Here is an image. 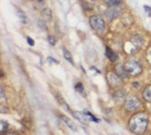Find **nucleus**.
<instances>
[{"instance_id": "nucleus-1", "label": "nucleus", "mask_w": 151, "mask_h": 135, "mask_svg": "<svg viewBox=\"0 0 151 135\" xmlns=\"http://www.w3.org/2000/svg\"><path fill=\"white\" fill-rule=\"evenodd\" d=\"M149 119L146 113H138L132 116L129 121V127L132 132L136 134H142L147 129Z\"/></svg>"}, {"instance_id": "nucleus-2", "label": "nucleus", "mask_w": 151, "mask_h": 135, "mask_svg": "<svg viewBox=\"0 0 151 135\" xmlns=\"http://www.w3.org/2000/svg\"><path fill=\"white\" fill-rule=\"evenodd\" d=\"M124 67H125L127 73L131 76H138L142 72V67H141L140 64L133 60L128 61V62L125 64Z\"/></svg>"}, {"instance_id": "nucleus-3", "label": "nucleus", "mask_w": 151, "mask_h": 135, "mask_svg": "<svg viewBox=\"0 0 151 135\" xmlns=\"http://www.w3.org/2000/svg\"><path fill=\"white\" fill-rule=\"evenodd\" d=\"M140 107V102L137 97L133 95L128 96L125 99V109L127 111H133Z\"/></svg>"}, {"instance_id": "nucleus-4", "label": "nucleus", "mask_w": 151, "mask_h": 135, "mask_svg": "<svg viewBox=\"0 0 151 135\" xmlns=\"http://www.w3.org/2000/svg\"><path fill=\"white\" fill-rule=\"evenodd\" d=\"M90 24L97 31H103L105 29V22L99 15H93L90 17Z\"/></svg>"}, {"instance_id": "nucleus-5", "label": "nucleus", "mask_w": 151, "mask_h": 135, "mask_svg": "<svg viewBox=\"0 0 151 135\" xmlns=\"http://www.w3.org/2000/svg\"><path fill=\"white\" fill-rule=\"evenodd\" d=\"M108 77H107V79H108V82L109 84H110L112 87H118V86H120L122 84V80H121V78L119 77L117 74H114V73H109Z\"/></svg>"}, {"instance_id": "nucleus-6", "label": "nucleus", "mask_w": 151, "mask_h": 135, "mask_svg": "<svg viewBox=\"0 0 151 135\" xmlns=\"http://www.w3.org/2000/svg\"><path fill=\"white\" fill-rule=\"evenodd\" d=\"M121 11H122V9H121L119 6H114V7L109 8L108 10H106V12H105V15L107 16V18H109L110 20H112V19L116 18L117 16L120 15Z\"/></svg>"}, {"instance_id": "nucleus-7", "label": "nucleus", "mask_w": 151, "mask_h": 135, "mask_svg": "<svg viewBox=\"0 0 151 135\" xmlns=\"http://www.w3.org/2000/svg\"><path fill=\"white\" fill-rule=\"evenodd\" d=\"M115 70H116V73H117V75L119 76V77H121V78H126L127 77V71H126V69L124 66L122 65H117L116 67H115Z\"/></svg>"}, {"instance_id": "nucleus-8", "label": "nucleus", "mask_w": 151, "mask_h": 135, "mask_svg": "<svg viewBox=\"0 0 151 135\" xmlns=\"http://www.w3.org/2000/svg\"><path fill=\"white\" fill-rule=\"evenodd\" d=\"M106 56L111 62H115V61L118 60V55H117L116 53H114V51H112L110 48H108V46H106Z\"/></svg>"}, {"instance_id": "nucleus-9", "label": "nucleus", "mask_w": 151, "mask_h": 135, "mask_svg": "<svg viewBox=\"0 0 151 135\" xmlns=\"http://www.w3.org/2000/svg\"><path fill=\"white\" fill-rule=\"evenodd\" d=\"M60 118L63 119V121H64L65 123L67 124L68 126H69L70 128L72 129V130H74V131H76V130H77V126H76L75 123H74V122H73L72 120H70V119L69 118V117L65 116V115H60Z\"/></svg>"}, {"instance_id": "nucleus-10", "label": "nucleus", "mask_w": 151, "mask_h": 135, "mask_svg": "<svg viewBox=\"0 0 151 135\" xmlns=\"http://www.w3.org/2000/svg\"><path fill=\"white\" fill-rule=\"evenodd\" d=\"M143 98L145 99V101L151 103V85L147 86L143 91Z\"/></svg>"}, {"instance_id": "nucleus-11", "label": "nucleus", "mask_w": 151, "mask_h": 135, "mask_svg": "<svg viewBox=\"0 0 151 135\" xmlns=\"http://www.w3.org/2000/svg\"><path fill=\"white\" fill-rule=\"evenodd\" d=\"M132 43H133V45L136 46V48H139L143 45V38H141V36H139V35H136V36H134V38H132Z\"/></svg>"}, {"instance_id": "nucleus-12", "label": "nucleus", "mask_w": 151, "mask_h": 135, "mask_svg": "<svg viewBox=\"0 0 151 135\" xmlns=\"http://www.w3.org/2000/svg\"><path fill=\"white\" fill-rule=\"evenodd\" d=\"M76 118H78L80 120V121H82L83 123H88V121H89V119H88V117L85 115L84 112H77L76 113Z\"/></svg>"}, {"instance_id": "nucleus-13", "label": "nucleus", "mask_w": 151, "mask_h": 135, "mask_svg": "<svg viewBox=\"0 0 151 135\" xmlns=\"http://www.w3.org/2000/svg\"><path fill=\"white\" fill-rule=\"evenodd\" d=\"M105 4L110 7H114V6H120L121 4V0H104Z\"/></svg>"}, {"instance_id": "nucleus-14", "label": "nucleus", "mask_w": 151, "mask_h": 135, "mask_svg": "<svg viewBox=\"0 0 151 135\" xmlns=\"http://www.w3.org/2000/svg\"><path fill=\"white\" fill-rule=\"evenodd\" d=\"M63 53H64V56H65V58L68 61V62H70L72 65H74V61H73V56L67 50H65V48H63Z\"/></svg>"}, {"instance_id": "nucleus-15", "label": "nucleus", "mask_w": 151, "mask_h": 135, "mask_svg": "<svg viewBox=\"0 0 151 135\" xmlns=\"http://www.w3.org/2000/svg\"><path fill=\"white\" fill-rule=\"evenodd\" d=\"M41 15H42V17L45 19H47V20H50V19L52 18V12H50V10H48V9H43ZM45 19H43V21H45Z\"/></svg>"}, {"instance_id": "nucleus-16", "label": "nucleus", "mask_w": 151, "mask_h": 135, "mask_svg": "<svg viewBox=\"0 0 151 135\" xmlns=\"http://www.w3.org/2000/svg\"><path fill=\"white\" fill-rule=\"evenodd\" d=\"M75 88H76V90H77V92H79L80 94H82V95H85V90H84V86H83L82 83H77V84L75 85Z\"/></svg>"}, {"instance_id": "nucleus-17", "label": "nucleus", "mask_w": 151, "mask_h": 135, "mask_svg": "<svg viewBox=\"0 0 151 135\" xmlns=\"http://www.w3.org/2000/svg\"><path fill=\"white\" fill-rule=\"evenodd\" d=\"M84 113H85V115H86V116L88 117V119H89V120H91V121H94V122H97V123L99 122V119H97L96 117H95L93 114H91L90 112L84 111Z\"/></svg>"}, {"instance_id": "nucleus-18", "label": "nucleus", "mask_w": 151, "mask_h": 135, "mask_svg": "<svg viewBox=\"0 0 151 135\" xmlns=\"http://www.w3.org/2000/svg\"><path fill=\"white\" fill-rule=\"evenodd\" d=\"M17 15H18L19 18H20L21 20L23 21V22H25V21H26V15L23 13L22 11H21V10H17Z\"/></svg>"}, {"instance_id": "nucleus-19", "label": "nucleus", "mask_w": 151, "mask_h": 135, "mask_svg": "<svg viewBox=\"0 0 151 135\" xmlns=\"http://www.w3.org/2000/svg\"><path fill=\"white\" fill-rule=\"evenodd\" d=\"M48 41L52 45H55L57 43V38L55 35H48Z\"/></svg>"}, {"instance_id": "nucleus-20", "label": "nucleus", "mask_w": 151, "mask_h": 135, "mask_svg": "<svg viewBox=\"0 0 151 135\" xmlns=\"http://www.w3.org/2000/svg\"><path fill=\"white\" fill-rule=\"evenodd\" d=\"M7 127H8V124H7V122L1 121V131H4V130H6Z\"/></svg>"}, {"instance_id": "nucleus-21", "label": "nucleus", "mask_w": 151, "mask_h": 135, "mask_svg": "<svg viewBox=\"0 0 151 135\" xmlns=\"http://www.w3.org/2000/svg\"><path fill=\"white\" fill-rule=\"evenodd\" d=\"M144 9H145V11H146V14H147L148 16H151V7L145 5L144 6Z\"/></svg>"}, {"instance_id": "nucleus-22", "label": "nucleus", "mask_w": 151, "mask_h": 135, "mask_svg": "<svg viewBox=\"0 0 151 135\" xmlns=\"http://www.w3.org/2000/svg\"><path fill=\"white\" fill-rule=\"evenodd\" d=\"M26 40H27V43H28L29 45H35V41H33L32 38H28V36H27V38H26Z\"/></svg>"}, {"instance_id": "nucleus-23", "label": "nucleus", "mask_w": 151, "mask_h": 135, "mask_svg": "<svg viewBox=\"0 0 151 135\" xmlns=\"http://www.w3.org/2000/svg\"><path fill=\"white\" fill-rule=\"evenodd\" d=\"M147 58H148V62L151 64V48L148 50V53H147Z\"/></svg>"}, {"instance_id": "nucleus-24", "label": "nucleus", "mask_w": 151, "mask_h": 135, "mask_svg": "<svg viewBox=\"0 0 151 135\" xmlns=\"http://www.w3.org/2000/svg\"><path fill=\"white\" fill-rule=\"evenodd\" d=\"M47 60H48V61H50V62H53V63H58V62H57V61H55V58H50H50H47Z\"/></svg>"}, {"instance_id": "nucleus-25", "label": "nucleus", "mask_w": 151, "mask_h": 135, "mask_svg": "<svg viewBox=\"0 0 151 135\" xmlns=\"http://www.w3.org/2000/svg\"><path fill=\"white\" fill-rule=\"evenodd\" d=\"M133 85H134V86H135V87H139V85H138V83H137V82L133 83Z\"/></svg>"}, {"instance_id": "nucleus-26", "label": "nucleus", "mask_w": 151, "mask_h": 135, "mask_svg": "<svg viewBox=\"0 0 151 135\" xmlns=\"http://www.w3.org/2000/svg\"><path fill=\"white\" fill-rule=\"evenodd\" d=\"M38 1H40V2H41V1H42V0H38Z\"/></svg>"}]
</instances>
